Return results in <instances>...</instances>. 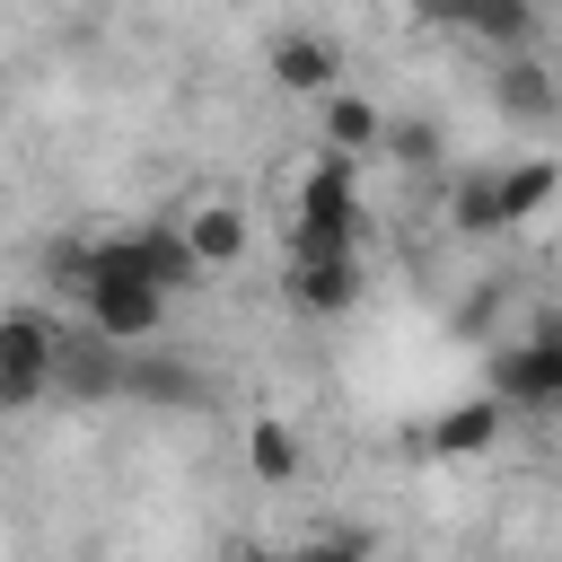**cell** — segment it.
I'll use <instances>...</instances> for the list:
<instances>
[{"label": "cell", "mask_w": 562, "mask_h": 562, "mask_svg": "<svg viewBox=\"0 0 562 562\" xmlns=\"http://www.w3.org/2000/svg\"><path fill=\"white\" fill-rule=\"evenodd\" d=\"M501 422H509V395H501V386H492V395H465V404H448V413L430 422V457H474V448L501 439Z\"/></svg>", "instance_id": "obj_15"}, {"label": "cell", "mask_w": 562, "mask_h": 562, "mask_svg": "<svg viewBox=\"0 0 562 562\" xmlns=\"http://www.w3.org/2000/svg\"><path fill=\"white\" fill-rule=\"evenodd\" d=\"M53 395H70V404H114V395H123V342L97 334V325H61Z\"/></svg>", "instance_id": "obj_4"}, {"label": "cell", "mask_w": 562, "mask_h": 562, "mask_svg": "<svg viewBox=\"0 0 562 562\" xmlns=\"http://www.w3.org/2000/svg\"><path fill=\"white\" fill-rule=\"evenodd\" d=\"M53 360H61V325L44 307H0V413H26L53 395Z\"/></svg>", "instance_id": "obj_2"}, {"label": "cell", "mask_w": 562, "mask_h": 562, "mask_svg": "<svg viewBox=\"0 0 562 562\" xmlns=\"http://www.w3.org/2000/svg\"><path fill=\"white\" fill-rule=\"evenodd\" d=\"M316 132H325V149H334V158L386 149V114H378L369 97H351V88H325V97H316Z\"/></svg>", "instance_id": "obj_14"}, {"label": "cell", "mask_w": 562, "mask_h": 562, "mask_svg": "<svg viewBox=\"0 0 562 562\" xmlns=\"http://www.w3.org/2000/svg\"><path fill=\"white\" fill-rule=\"evenodd\" d=\"M176 228H184V246L202 255V272H237L246 246H255V220H246L237 193H193V202L176 211Z\"/></svg>", "instance_id": "obj_5"}, {"label": "cell", "mask_w": 562, "mask_h": 562, "mask_svg": "<svg viewBox=\"0 0 562 562\" xmlns=\"http://www.w3.org/2000/svg\"><path fill=\"white\" fill-rule=\"evenodd\" d=\"M70 299H79V325H97V334H114V342H158V325H167V307H176L149 272H123V263L79 272Z\"/></svg>", "instance_id": "obj_1"}, {"label": "cell", "mask_w": 562, "mask_h": 562, "mask_svg": "<svg viewBox=\"0 0 562 562\" xmlns=\"http://www.w3.org/2000/svg\"><path fill=\"white\" fill-rule=\"evenodd\" d=\"M553 193H562V167H553V158H518V167H492V237L527 228V220H536Z\"/></svg>", "instance_id": "obj_11"}, {"label": "cell", "mask_w": 562, "mask_h": 562, "mask_svg": "<svg viewBox=\"0 0 562 562\" xmlns=\"http://www.w3.org/2000/svg\"><path fill=\"white\" fill-rule=\"evenodd\" d=\"M492 386H501L509 404H553V395H562V334H536V342L501 351Z\"/></svg>", "instance_id": "obj_13"}, {"label": "cell", "mask_w": 562, "mask_h": 562, "mask_svg": "<svg viewBox=\"0 0 562 562\" xmlns=\"http://www.w3.org/2000/svg\"><path fill=\"white\" fill-rule=\"evenodd\" d=\"M237 457H246V474H255L263 492H290V483L307 474V439H299V422H281V413H246Z\"/></svg>", "instance_id": "obj_8"}, {"label": "cell", "mask_w": 562, "mask_h": 562, "mask_svg": "<svg viewBox=\"0 0 562 562\" xmlns=\"http://www.w3.org/2000/svg\"><path fill=\"white\" fill-rule=\"evenodd\" d=\"M536 26H544L536 0H465V9H457V35L483 44L492 61H501V53H536Z\"/></svg>", "instance_id": "obj_12"}, {"label": "cell", "mask_w": 562, "mask_h": 562, "mask_svg": "<svg viewBox=\"0 0 562 562\" xmlns=\"http://www.w3.org/2000/svg\"><path fill=\"white\" fill-rule=\"evenodd\" d=\"M290 246H351V158L325 149V167L307 176V202H299Z\"/></svg>", "instance_id": "obj_7"}, {"label": "cell", "mask_w": 562, "mask_h": 562, "mask_svg": "<svg viewBox=\"0 0 562 562\" xmlns=\"http://www.w3.org/2000/svg\"><path fill=\"white\" fill-rule=\"evenodd\" d=\"M123 404H149V413H202L211 404V378L158 342H123Z\"/></svg>", "instance_id": "obj_3"}, {"label": "cell", "mask_w": 562, "mask_h": 562, "mask_svg": "<svg viewBox=\"0 0 562 562\" xmlns=\"http://www.w3.org/2000/svg\"><path fill=\"white\" fill-rule=\"evenodd\" d=\"M553 413H562V395H553Z\"/></svg>", "instance_id": "obj_17"}, {"label": "cell", "mask_w": 562, "mask_h": 562, "mask_svg": "<svg viewBox=\"0 0 562 562\" xmlns=\"http://www.w3.org/2000/svg\"><path fill=\"white\" fill-rule=\"evenodd\" d=\"M290 299L307 316H351L360 307V255L351 246H290Z\"/></svg>", "instance_id": "obj_6"}, {"label": "cell", "mask_w": 562, "mask_h": 562, "mask_svg": "<svg viewBox=\"0 0 562 562\" xmlns=\"http://www.w3.org/2000/svg\"><path fill=\"white\" fill-rule=\"evenodd\" d=\"M395 9H404V18H422V26H457V9H465V0H395Z\"/></svg>", "instance_id": "obj_16"}, {"label": "cell", "mask_w": 562, "mask_h": 562, "mask_svg": "<svg viewBox=\"0 0 562 562\" xmlns=\"http://www.w3.org/2000/svg\"><path fill=\"white\" fill-rule=\"evenodd\" d=\"M263 70H272L281 97H307V105H316L325 88H342V53H334V35H272Z\"/></svg>", "instance_id": "obj_10"}, {"label": "cell", "mask_w": 562, "mask_h": 562, "mask_svg": "<svg viewBox=\"0 0 562 562\" xmlns=\"http://www.w3.org/2000/svg\"><path fill=\"white\" fill-rule=\"evenodd\" d=\"M492 105L509 123H562V70H544L536 53H501L492 61Z\"/></svg>", "instance_id": "obj_9"}]
</instances>
